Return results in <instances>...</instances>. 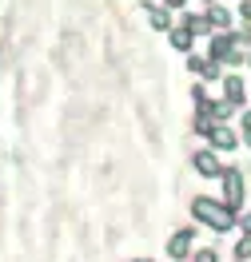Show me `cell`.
Here are the masks:
<instances>
[{
  "label": "cell",
  "mask_w": 251,
  "mask_h": 262,
  "mask_svg": "<svg viewBox=\"0 0 251 262\" xmlns=\"http://www.w3.org/2000/svg\"><path fill=\"white\" fill-rule=\"evenodd\" d=\"M219 183H223V199H219V203L235 211V207L243 203V171H239V167H223Z\"/></svg>",
  "instance_id": "2"
},
{
  "label": "cell",
  "mask_w": 251,
  "mask_h": 262,
  "mask_svg": "<svg viewBox=\"0 0 251 262\" xmlns=\"http://www.w3.org/2000/svg\"><path fill=\"white\" fill-rule=\"evenodd\" d=\"M191 243H196V230H191V227H187V230H176V234L167 238V254H171L176 262L187 258V254H191Z\"/></svg>",
  "instance_id": "7"
},
{
  "label": "cell",
  "mask_w": 251,
  "mask_h": 262,
  "mask_svg": "<svg viewBox=\"0 0 251 262\" xmlns=\"http://www.w3.org/2000/svg\"><path fill=\"white\" fill-rule=\"evenodd\" d=\"M191 214H196V223H207L211 230H231L235 227V211L223 207L219 199H207V195L191 199Z\"/></svg>",
  "instance_id": "1"
},
{
  "label": "cell",
  "mask_w": 251,
  "mask_h": 262,
  "mask_svg": "<svg viewBox=\"0 0 251 262\" xmlns=\"http://www.w3.org/2000/svg\"><path fill=\"white\" fill-rule=\"evenodd\" d=\"M203 16H207V24H211V32H231V8H223V4H207V12H203Z\"/></svg>",
  "instance_id": "8"
},
{
  "label": "cell",
  "mask_w": 251,
  "mask_h": 262,
  "mask_svg": "<svg viewBox=\"0 0 251 262\" xmlns=\"http://www.w3.org/2000/svg\"><path fill=\"white\" fill-rule=\"evenodd\" d=\"M184 28L191 36H207L211 32V24H207V16H184Z\"/></svg>",
  "instance_id": "12"
},
{
  "label": "cell",
  "mask_w": 251,
  "mask_h": 262,
  "mask_svg": "<svg viewBox=\"0 0 251 262\" xmlns=\"http://www.w3.org/2000/svg\"><path fill=\"white\" fill-rule=\"evenodd\" d=\"M223 99L235 103V107H243V103H247V83H243V76H235V72L223 76Z\"/></svg>",
  "instance_id": "6"
},
{
  "label": "cell",
  "mask_w": 251,
  "mask_h": 262,
  "mask_svg": "<svg viewBox=\"0 0 251 262\" xmlns=\"http://www.w3.org/2000/svg\"><path fill=\"white\" fill-rule=\"evenodd\" d=\"M136 262H148V258H136Z\"/></svg>",
  "instance_id": "19"
},
{
  "label": "cell",
  "mask_w": 251,
  "mask_h": 262,
  "mask_svg": "<svg viewBox=\"0 0 251 262\" xmlns=\"http://www.w3.org/2000/svg\"><path fill=\"white\" fill-rule=\"evenodd\" d=\"M187 68L200 76V80H223V68L216 64V60H207V56H196V52H187Z\"/></svg>",
  "instance_id": "4"
},
{
  "label": "cell",
  "mask_w": 251,
  "mask_h": 262,
  "mask_svg": "<svg viewBox=\"0 0 251 262\" xmlns=\"http://www.w3.org/2000/svg\"><path fill=\"white\" fill-rule=\"evenodd\" d=\"M196 262H219V254H216V250H200V254H196Z\"/></svg>",
  "instance_id": "15"
},
{
  "label": "cell",
  "mask_w": 251,
  "mask_h": 262,
  "mask_svg": "<svg viewBox=\"0 0 251 262\" xmlns=\"http://www.w3.org/2000/svg\"><path fill=\"white\" fill-rule=\"evenodd\" d=\"M187 0H164V8H184Z\"/></svg>",
  "instance_id": "17"
},
{
  "label": "cell",
  "mask_w": 251,
  "mask_h": 262,
  "mask_svg": "<svg viewBox=\"0 0 251 262\" xmlns=\"http://www.w3.org/2000/svg\"><path fill=\"white\" fill-rule=\"evenodd\" d=\"M239 139H243V143L251 147V112H243V115H239Z\"/></svg>",
  "instance_id": "13"
},
{
  "label": "cell",
  "mask_w": 251,
  "mask_h": 262,
  "mask_svg": "<svg viewBox=\"0 0 251 262\" xmlns=\"http://www.w3.org/2000/svg\"><path fill=\"white\" fill-rule=\"evenodd\" d=\"M239 16H243V20L251 24V0H239Z\"/></svg>",
  "instance_id": "16"
},
{
  "label": "cell",
  "mask_w": 251,
  "mask_h": 262,
  "mask_svg": "<svg viewBox=\"0 0 251 262\" xmlns=\"http://www.w3.org/2000/svg\"><path fill=\"white\" fill-rule=\"evenodd\" d=\"M203 4H216V0H203Z\"/></svg>",
  "instance_id": "18"
},
{
  "label": "cell",
  "mask_w": 251,
  "mask_h": 262,
  "mask_svg": "<svg viewBox=\"0 0 251 262\" xmlns=\"http://www.w3.org/2000/svg\"><path fill=\"white\" fill-rule=\"evenodd\" d=\"M167 44H171L176 52H191V48H196V36L180 24V28H167Z\"/></svg>",
  "instance_id": "9"
},
{
  "label": "cell",
  "mask_w": 251,
  "mask_h": 262,
  "mask_svg": "<svg viewBox=\"0 0 251 262\" xmlns=\"http://www.w3.org/2000/svg\"><path fill=\"white\" fill-rule=\"evenodd\" d=\"M235 258H239V262L251 258V234H243V238H239V246H235Z\"/></svg>",
  "instance_id": "14"
},
{
  "label": "cell",
  "mask_w": 251,
  "mask_h": 262,
  "mask_svg": "<svg viewBox=\"0 0 251 262\" xmlns=\"http://www.w3.org/2000/svg\"><path fill=\"white\" fill-rule=\"evenodd\" d=\"M148 24H151V28H160V32H167V28H171V12H167V8L148 4Z\"/></svg>",
  "instance_id": "10"
},
{
  "label": "cell",
  "mask_w": 251,
  "mask_h": 262,
  "mask_svg": "<svg viewBox=\"0 0 251 262\" xmlns=\"http://www.w3.org/2000/svg\"><path fill=\"white\" fill-rule=\"evenodd\" d=\"M191 167L200 171L203 179H219V175H223V159H219V151H211V147L196 151V155H191Z\"/></svg>",
  "instance_id": "3"
},
{
  "label": "cell",
  "mask_w": 251,
  "mask_h": 262,
  "mask_svg": "<svg viewBox=\"0 0 251 262\" xmlns=\"http://www.w3.org/2000/svg\"><path fill=\"white\" fill-rule=\"evenodd\" d=\"M207 143H211V151H235L239 147V131H231L227 123H216L211 135H207Z\"/></svg>",
  "instance_id": "5"
},
{
  "label": "cell",
  "mask_w": 251,
  "mask_h": 262,
  "mask_svg": "<svg viewBox=\"0 0 251 262\" xmlns=\"http://www.w3.org/2000/svg\"><path fill=\"white\" fill-rule=\"evenodd\" d=\"M235 112H239V107H235V103H227V99H211V119H216V123H227Z\"/></svg>",
  "instance_id": "11"
}]
</instances>
